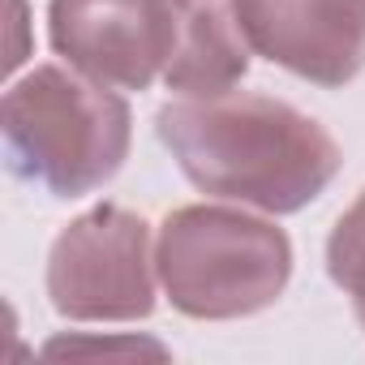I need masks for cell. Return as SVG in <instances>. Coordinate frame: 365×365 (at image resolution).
<instances>
[{
    "mask_svg": "<svg viewBox=\"0 0 365 365\" xmlns=\"http://www.w3.org/2000/svg\"><path fill=\"white\" fill-rule=\"evenodd\" d=\"M155 133L194 190L262 215L305 211L344 168L331 129L275 95H172L155 112Z\"/></svg>",
    "mask_w": 365,
    "mask_h": 365,
    "instance_id": "1",
    "label": "cell"
},
{
    "mask_svg": "<svg viewBox=\"0 0 365 365\" xmlns=\"http://www.w3.org/2000/svg\"><path fill=\"white\" fill-rule=\"evenodd\" d=\"M5 163L48 198H86L125 168L133 112L116 86L69 65H35L0 103Z\"/></svg>",
    "mask_w": 365,
    "mask_h": 365,
    "instance_id": "2",
    "label": "cell"
},
{
    "mask_svg": "<svg viewBox=\"0 0 365 365\" xmlns=\"http://www.w3.org/2000/svg\"><path fill=\"white\" fill-rule=\"evenodd\" d=\"M155 267L168 305L198 322H232L271 309L292 279V241L245 207L190 202L163 215Z\"/></svg>",
    "mask_w": 365,
    "mask_h": 365,
    "instance_id": "3",
    "label": "cell"
},
{
    "mask_svg": "<svg viewBox=\"0 0 365 365\" xmlns=\"http://www.w3.org/2000/svg\"><path fill=\"white\" fill-rule=\"evenodd\" d=\"M48 305L69 322H142L159 305L146 215L99 202L69 220L48 250Z\"/></svg>",
    "mask_w": 365,
    "mask_h": 365,
    "instance_id": "4",
    "label": "cell"
},
{
    "mask_svg": "<svg viewBox=\"0 0 365 365\" xmlns=\"http://www.w3.org/2000/svg\"><path fill=\"white\" fill-rule=\"evenodd\" d=\"M48 43L103 86L150 91L180 43V0H48Z\"/></svg>",
    "mask_w": 365,
    "mask_h": 365,
    "instance_id": "5",
    "label": "cell"
},
{
    "mask_svg": "<svg viewBox=\"0 0 365 365\" xmlns=\"http://www.w3.org/2000/svg\"><path fill=\"white\" fill-rule=\"evenodd\" d=\"M254 56L339 91L365 69V0H232Z\"/></svg>",
    "mask_w": 365,
    "mask_h": 365,
    "instance_id": "6",
    "label": "cell"
},
{
    "mask_svg": "<svg viewBox=\"0 0 365 365\" xmlns=\"http://www.w3.org/2000/svg\"><path fill=\"white\" fill-rule=\"evenodd\" d=\"M250 43L232 18L215 0H180V43L163 73V86L176 99H207L237 91L250 73Z\"/></svg>",
    "mask_w": 365,
    "mask_h": 365,
    "instance_id": "7",
    "label": "cell"
},
{
    "mask_svg": "<svg viewBox=\"0 0 365 365\" xmlns=\"http://www.w3.org/2000/svg\"><path fill=\"white\" fill-rule=\"evenodd\" d=\"M327 279L352 301V314L365 331V190L327 237Z\"/></svg>",
    "mask_w": 365,
    "mask_h": 365,
    "instance_id": "8",
    "label": "cell"
},
{
    "mask_svg": "<svg viewBox=\"0 0 365 365\" xmlns=\"http://www.w3.org/2000/svg\"><path fill=\"white\" fill-rule=\"evenodd\" d=\"M116 348H129V352H155V356H168V348L163 344H155V339H125V344H112V339H91V344H82V339H48L43 344V356H61V352H116Z\"/></svg>",
    "mask_w": 365,
    "mask_h": 365,
    "instance_id": "9",
    "label": "cell"
}]
</instances>
